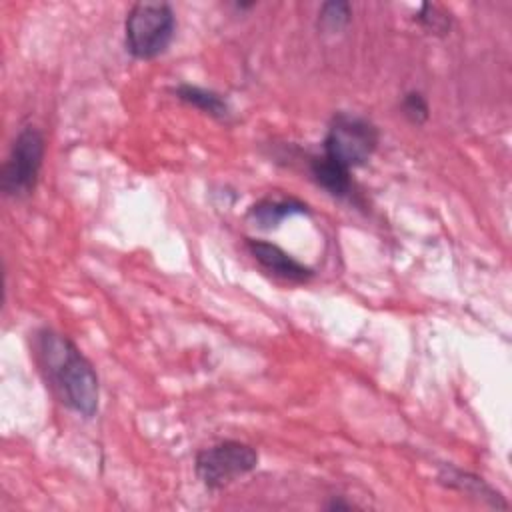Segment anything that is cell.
<instances>
[{"instance_id":"52a82bcc","label":"cell","mask_w":512,"mask_h":512,"mask_svg":"<svg viewBox=\"0 0 512 512\" xmlns=\"http://www.w3.org/2000/svg\"><path fill=\"white\" fill-rule=\"evenodd\" d=\"M308 170L312 180L326 190L330 196L338 198V200H354L356 196V188L350 176V170L344 168L342 164L334 162L332 158L318 154L312 156L308 162Z\"/></svg>"},{"instance_id":"30bf717a","label":"cell","mask_w":512,"mask_h":512,"mask_svg":"<svg viewBox=\"0 0 512 512\" xmlns=\"http://www.w3.org/2000/svg\"><path fill=\"white\" fill-rule=\"evenodd\" d=\"M172 94L188 104V106H194L198 110H202L204 114H210L218 120H228L232 110H230V104L226 102V98H222L218 92L214 90H208V88H202V86H194V84H178L172 88Z\"/></svg>"},{"instance_id":"3957f363","label":"cell","mask_w":512,"mask_h":512,"mask_svg":"<svg viewBox=\"0 0 512 512\" xmlns=\"http://www.w3.org/2000/svg\"><path fill=\"white\" fill-rule=\"evenodd\" d=\"M378 128L364 116L338 112L332 116L324 142L322 154L342 164L348 170L364 166L378 148Z\"/></svg>"},{"instance_id":"ba28073f","label":"cell","mask_w":512,"mask_h":512,"mask_svg":"<svg viewBox=\"0 0 512 512\" xmlns=\"http://www.w3.org/2000/svg\"><path fill=\"white\" fill-rule=\"evenodd\" d=\"M438 480H440V484L460 490V492H464L476 500H482L494 508H508L506 498L496 488H492L484 478H480L476 474L464 472L454 466H442Z\"/></svg>"},{"instance_id":"277c9868","label":"cell","mask_w":512,"mask_h":512,"mask_svg":"<svg viewBox=\"0 0 512 512\" xmlns=\"http://www.w3.org/2000/svg\"><path fill=\"white\" fill-rule=\"evenodd\" d=\"M44 154V134L32 124L20 128L0 170V190L10 198L30 196L38 184Z\"/></svg>"},{"instance_id":"5b68a950","label":"cell","mask_w":512,"mask_h":512,"mask_svg":"<svg viewBox=\"0 0 512 512\" xmlns=\"http://www.w3.org/2000/svg\"><path fill=\"white\" fill-rule=\"evenodd\" d=\"M258 466V452L240 440H222L202 448L194 458V470L208 490H220L250 474Z\"/></svg>"},{"instance_id":"8992f818","label":"cell","mask_w":512,"mask_h":512,"mask_svg":"<svg viewBox=\"0 0 512 512\" xmlns=\"http://www.w3.org/2000/svg\"><path fill=\"white\" fill-rule=\"evenodd\" d=\"M246 248L250 256L272 276L288 282H308L314 276V270L304 266L300 260L290 256L278 244L268 240L246 238Z\"/></svg>"},{"instance_id":"4fadbf2b","label":"cell","mask_w":512,"mask_h":512,"mask_svg":"<svg viewBox=\"0 0 512 512\" xmlns=\"http://www.w3.org/2000/svg\"><path fill=\"white\" fill-rule=\"evenodd\" d=\"M400 108H402V114L412 124H424L428 120V116H430V108H428L426 98L420 92H416V90L404 94Z\"/></svg>"},{"instance_id":"6da1fadb","label":"cell","mask_w":512,"mask_h":512,"mask_svg":"<svg viewBox=\"0 0 512 512\" xmlns=\"http://www.w3.org/2000/svg\"><path fill=\"white\" fill-rule=\"evenodd\" d=\"M40 366L60 402L84 418L98 412L100 382L92 362L64 334L42 328L36 334Z\"/></svg>"},{"instance_id":"9c48e42d","label":"cell","mask_w":512,"mask_h":512,"mask_svg":"<svg viewBox=\"0 0 512 512\" xmlns=\"http://www.w3.org/2000/svg\"><path fill=\"white\" fill-rule=\"evenodd\" d=\"M308 204L298 200V198H262L256 204L250 206L248 210V220L262 228V230H272L278 228L286 218L298 216V214H308Z\"/></svg>"},{"instance_id":"5bb4252c","label":"cell","mask_w":512,"mask_h":512,"mask_svg":"<svg viewBox=\"0 0 512 512\" xmlns=\"http://www.w3.org/2000/svg\"><path fill=\"white\" fill-rule=\"evenodd\" d=\"M328 510H350V508H354V504L352 502H344V500H332V502H328V506H326Z\"/></svg>"},{"instance_id":"7c38bea8","label":"cell","mask_w":512,"mask_h":512,"mask_svg":"<svg viewBox=\"0 0 512 512\" xmlns=\"http://www.w3.org/2000/svg\"><path fill=\"white\" fill-rule=\"evenodd\" d=\"M416 20L418 24L430 32V34H436V36H444L450 32V26H452V20H450V14H446L440 6L436 4H430V2H424L420 6V10L416 12Z\"/></svg>"},{"instance_id":"8fae6325","label":"cell","mask_w":512,"mask_h":512,"mask_svg":"<svg viewBox=\"0 0 512 512\" xmlns=\"http://www.w3.org/2000/svg\"><path fill=\"white\" fill-rule=\"evenodd\" d=\"M352 20V6L344 0L324 2L318 10V28L324 34H336L344 30Z\"/></svg>"},{"instance_id":"7a4b0ae2","label":"cell","mask_w":512,"mask_h":512,"mask_svg":"<svg viewBox=\"0 0 512 512\" xmlns=\"http://www.w3.org/2000/svg\"><path fill=\"white\" fill-rule=\"evenodd\" d=\"M176 34V16L168 2H134L124 20L126 50L136 60H152L168 50Z\"/></svg>"}]
</instances>
